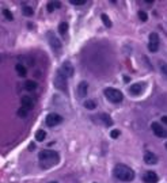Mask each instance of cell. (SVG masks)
Masks as SVG:
<instances>
[{"label":"cell","mask_w":167,"mask_h":183,"mask_svg":"<svg viewBox=\"0 0 167 183\" xmlns=\"http://www.w3.org/2000/svg\"><path fill=\"white\" fill-rule=\"evenodd\" d=\"M54 8H60V3L58 2H49L48 3V11L49 12H52Z\"/></svg>","instance_id":"obj_20"},{"label":"cell","mask_w":167,"mask_h":183,"mask_svg":"<svg viewBox=\"0 0 167 183\" xmlns=\"http://www.w3.org/2000/svg\"><path fill=\"white\" fill-rule=\"evenodd\" d=\"M99 117H101V121L103 122L106 126H111V125H113V120H111L107 114H102V115H99Z\"/></svg>","instance_id":"obj_17"},{"label":"cell","mask_w":167,"mask_h":183,"mask_svg":"<svg viewBox=\"0 0 167 183\" xmlns=\"http://www.w3.org/2000/svg\"><path fill=\"white\" fill-rule=\"evenodd\" d=\"M124 80H125V81H129L130 79H129V77H128V76H124Z\"/></svg>","instance_id":"obj_32"},{"label":"cell","mask_w":167,"mask_h":183,"mask_svg":"<svg viewBox=\"0 0 167 183\" xmlns=\"http://www.w3.org/2000/svg\"><path fill=\"white\" fill-rule=\"evenodd\" d=\"M148 49L152 53H156L159 49V36L156 33H151L148 38Z\"/></svg>","instance_id":"obj_5"},{"label":"cell","mask_w":167,"mask_h":183,"mask_svg":"<svg viewBox=\"0 0 167 183\" xmlns=\"http://www.w3.org/2000/svg\"><path fill=\"white\" fill-rule=\"evenodd\" d=\"M87 88H89V84L86 83V81H82L80 84L78 86V95L79 98H83L87 95Z\"/></svg>","instance_id":"obj_14"},{"label":"cell","mask_w":167,"mask_h":183,"mask_svg":"<svg viewBox=\"0 0 167 183\" xmlns=\"http://www.w3.org/2000/svg\"><path fill=\"white\" fill-rule=\"evenodd\" d=\"M105 97L109 99L111 103H120V102L122 100V92L120 91V90H117V88H106L105 90Z\"/></svg>","instance_id":"obj_3"},{"label":"cell","mask_w":167,"mask_h":183,"mask_svg":"<svg viewBox=\"0 0 167 183\" xmlns=\"http://www.w3.org/2000/svg\"><path fill=\"white\" fill-rule=\"evenodd\" d=\"M25 88L27 90V91H34V90L37 88V83L33 80H27L25 83Z\"/></svg>","instance_id":"obj_16"},{"label":"cell","mask_w":167,"mask_h":183,"mask_svg":"<svg viewBox=\"0 0 167 183\" xmlns=\"http://www.w3.org/2000/svg\"><path fill=\"white\" fill-rule=\"evenodd\" d=\"M45 137H46L45 130H37V132H36V140L37 141H43V140H45Z\"/></svg>","instance_id":"obj_19"},{"label":"cell","mask_w":167,"mask_h":183,"mask_svg":"<svg viewBox=\"0 0 167 183\" xmlns=\"http://www.w3.org/2000/svg\"><path fill=\"white\" fill-rule=\"evenodd\" d=\"M48 38H49V45L52 46V49H54L56 52H60V49H61V41L58 39L53 33H49L48 34Z\"/></svg>","instance_id":"obj_8"},{"label":"cell","mask_w":167,"mask_h":183,"mask_svg":"<svg viewBox=\"0 0 167 183\" xmlns=\"http://www.w3.org/2000/svg\"><path fill=\"white\" fill-rule=\"evenodd\" d=\"M162 121L165 122V124L167 125V115H165V117H162Z\"/></svg>","instance_id":"obj_31"},{"label":"cell","mask_w":167,"mask_h":183,"mask_svg":"<svg viewBox=\"0 0 167 183\" xmlns=\"http://www.w3.org/2000/svg\"><path fill=\"white\" fill-rule=\"evenodd\" d=\"M54 86L57 90H60V91H64L67 92V76L63 73V72H58L57 76H56L54 79Z\"/></svg>","instance_id":"obj_4"},{"label":"cell","mask_w":167,"mask_h":183,"mask_svg":"<svg viewBox=\"0 0 167 183\" xmlns=\"http://www.w3.org/2000/svg\"><path fill=\"white\" fill-rule=\"evenodd\" d=\"M101 19H102V22L105 23V26H106V27H111V22H110L109 16H107L106 14H102V15H101Z\"/></svg>","instance_id":"obj_22"},{"label":"cell","mask_w":167,"mask_h":183,"mask_svg":"<svg viewBox=\"0 0 167 183\" xmlns=\"http://www.w3.org/2000/svg\"><path fill=\"white\" fill-rule=\"evenodd\" d=\"M151 129H152V132H154V134L158 136V137H160V138H163L167 136V132L165 130V127H162L160 124H158V122H152Z\"/></svg>","instance_id":"obj_7"},{"label":"cell","mask_w":167,"mask_h":183,"mask_svg":"<svg viewBox=\"0 0 167 183\" xmlns=\"http://www.w3.org/2000/svg\"><path fill=\"white\" fill-rule=\"evenodd\" d=\"M22 12H23V15H25V16H31L34 14V10L30 7V5H23Z\"/></svg>","instance_id":"obj_18"},{"label":"cell","mask_w":167,"mask_h":183,"mask_svg":"<svg viewBox=\"0 0 167 183\" xmlns=\"http://www.w3.org/2000/svg\"><path fill=\"white\" fill-rule=\"evenodd\" d=\"M3 16H4L7 20H14V15L11 14V11L7 10V8H4V10H3Z\"/></svg>","instance_id":"obj_24"},{"label":"cell","mask_w":167,"mask_h":183,"mask_svg":"<svg viewBox=\"0 0 167 183\" xmlns=\"http://www.w3.org/2000/svg\"><path fill=\"white\" fill-rule=\"evenodd\" d=\"M143 181H144V183H158V175L154 171H147L143 175Z\"/></svg>","instance_id":"obj_10"},{"label":"cell","mask_w":167,"mask_h":183,"mask_svg":"<svg viewBox=\"0 0 167 183\" xmlns=\"http://www.w3.org/2000/svg\"><path fill=\"white\" fill-rule=\"evenodd\" d=\"M49 183H57V182H49Z\"/></svg>","instance_id":"obj_33"},{"label":"cell","mask_w":167,"mask_h":183,"mask_svg":"<svg viewBox=\"0 0 167 183\" xmlns=\"http://www.w3.org/2000/svg\"><path fill=\"white\" fill-rule=\"evenodd\" d=\"M45 122H46L48 126H56V125H58V124L63 122V117L58 115V114H56V113H52V114H49L48 117H46Z\"/></svg>","instance_id":"obj_6"},{"label":"cell","mask_w":167,"mask_h":183,"mask_svg":"<svg viewBox=\"0 0 167 183\" xmlns=\"http://www.w3.org/2000/svg\"><path fill=\"white\" fill-rule=\"evenodd\" d=\"M34 148H36V145H34L33 142H31V144L29 145V149H30V151H34Z\"/></svg>","instance_id":"obj_30"},{"label":"cell","mask_w":167,"mask_h":183,"mask_svg":"<svg viewBox=\"0 0 167 183\" xmlns=\"http://www.w3.org/2000/svg\"><path fill=\"white\" fill-rule=\"evenodd\" d=\"M110 136H111V138H117L120 136V130H111Z\"/></svg>","instance_id":"obj_29"},{"label":"cell","mask_w":167,"mask_h":183,"mask_svg":"<svg viewBox=\"0 0 167 183\" xmlns=\"http://www.w3.org/2000/svg\"><path fill=\"white\" fill-rule=\"evenodd\" d=\"M18 115H19V117H22V118H25L26 115H27V110H26L25 107H20V109L18 110Z\"/></svg>","instance_id":"obj_26"},{"label":"cell","mask_w":167,"mask_h":183,"mask_svg":"<svg viewBox=\"0 0 167 183\" xmlns=\"http://www.w3.org/2000/svg\"><path fill=\"white\" fill-rule=\"evenodd\" d=\"M71 4H75V5H83L86 4V0H71Z\"/></svg>","instance_id":"obj_28"},{"label":"cell","mask_w":167,"mask_h":183,"mask_svg":"<svg viewBox=\"0 0 167 183\" xmlns=\"http://www.w3.org/2000/svg\"><path fill=\"white\" fill-rule=\"evenodd\" d=\"M20 103H22V107H25L26 110L34 109V100L31 99L29 95H25V97H22V99H20Z\"/></svg>","instance_id":"obj_11"},{"label":"cell","mask_w":167,"mask_h":183,"mask_svg":"<svg viewBox=\"0 0 167 183\" xmlns=\"http://www.w3.org/2000/svg\"><path fill=\"white\" fill-rule=\"evenodd\" d=\"M159 66H160V71H162V73L167 77V64L165 63V61H160V63H159Z\"/></svg>","instance_id":"obj_25"},{"label":"cell","mask_w":167,"mask_h":183,"mask_svg":"<svg viewBox=\"0 0 167 183\" xmlns=\"http://www.w3.org/2000/svg\"><path fill=\"white\" fill-rule=\"evenodd\" d=\"M84 107L89 109V110H94L96 107V103L94 100H86V102H84Z\"/></svg>","instance_id":"obj_23"},{"label":"cell","mask_w":167,"mask_h":183,"mask_svg":"<svg viewBox=\"0 0 167 183\" xmlns=\"http://www.w3.org/2000/svg\"><path fill=\"white\" fill-rule=\"evenodd\" d=\"M114 175L122 182H132L134 179V172L130 167L125 164H117L114 167Z\"/></svg>","instance_id":"obj_2"},{"label":"cell","mask_w":167,"mask_h":183,"mask_svg":"<svg viewBox=\"0 0 167 183\" xmlns=\"http://www.w3.org/2000/svg\"><path fill=\"white\" fill-rule=\"evenodd\" d=\"M144 161L147 163V164H156V163H158V156L155 155V153L147 151V152L144 153Z\"/></svg>","instance_id":"obj_13"},{"label":"cell","mask_w":167,"mask_h":183,"mask_svg":"<svg viewBox=\"0 0 167 183\" xmlns=\"http://www.w3.org/2000/svg\"><path fill=\"white\" fill-rule=\"evenodd\" d=\"M139 18L141 19L143 22H145V20L148 19V15H147V14L144 12V11H139Z\"/></svg>","instance_id":"obj_27"},{"label":"cell","mask_w":167,"mask_h":183,"mask_svg":"<svg viewBox=\"0 0 167 183\" xmlns=\"http://www.w3.org/2000/svg\"><path fill=\"white\" fill-rule=\"evenodd\" d=\"M166 148H167V142H166Z\"/></svg>","instance_id":"obj_34"},{"label":"cell","mask_w":167,"mask_h":183,"mask_svg":"<svg viewBox=\"0 0 167 183\" xmlns=\"http://www.w3.org/2000/svg\"><path fill=\"white\" fill-rule=\"evenodd\" d=\"M15 69H16V72H18L19 76L25 77L26 75H27V71H26V68L22 65V64H16V65H15Z\"/></svg>","instance_id":"obj_15"},{"label":"cell","mask_w":167,"mask_h":183,"mask_svg":"<svg viewBox=\"0 0 167 183\" xmlns=\"http://www.w3.org/2000/svg\"><path fill=\"white\" fill-rule=\"evenodd\" d=\"M38 159H40V164L42 168H49L53 167L58 163L60 160V156L56 151H50V149H43L42 152L38 155Z\"/></svg>","instance_id":"obj_1"},{"label":"cell","mask_w":167,"mask_h":183,"mask_svg":"<svg viewBox=\"0 0 167 183\" xmlns=\"http://www.w3.org/2000/svg\"><path fill=\"white\" fill-rule=\"evenodd\" d=\"M144 87H145L144 83H134L130 86L129 91H130V94H133V95H140L144 91Z\"/></svg>","instance_id":"obj_12"},{"label":"cell","mask_w":167,"mask_h":183,"mask_svg":"<svg viewBox=\"0 0 167 183\" xmlns=\"http://www.w3.org/2000/svg\"><path fill=\"white\" fill-rule=\"evenodd\" d=\"M67 30H68V23L67 22H63L58 25V31H60V34H65Z\"/></svg>","instance_id":"obj_21"},{"label":"cell","mask_w":167,"mask_h":183,"mask_svg":"<svg viewBox=\"0 0 167 183\" xmlns=\"http://www.w3.org/2000/svg\"><path fill=\"white\" fill-rule=\"evenodd\" d=\"M61 72H63L67 77H72L74 73H75V69H74V66H72V64L69 63V61H64L63 66H61Z\"/></svg>","instance_id":"obj_9"}]
</instances>
